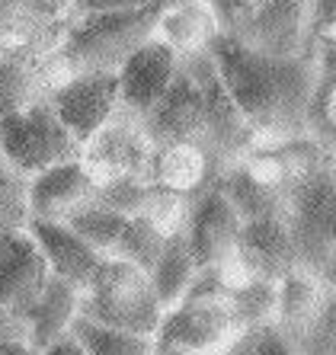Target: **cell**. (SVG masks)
<instances>
[{
    "label": "cell",
    "instance_id": "obj_1",
    "mask_svg": "<svg viewBox=\"0 0 336 355\" xmlns=\"http://www.w3.org/2000/svg\"><path fill=\"white\" fill-rule=\"evenodd\" d=\"M141 122L151 144H196L221 173L256 144L230 103L208 49L183 55L164 99Z\"/></svg>",
    "mask_w": 336,
    "mask_h": 355
},
{
    "label": "cell",
    "instance_id": "obj_2",
    "mask_svg": "<svg viewBox=\"0 0 336 355\" xmlns=\"http://www.w3.org/2000/svg\"><path fill=\"white\" fill-rule=\"evenodd\" d=\"M208 55L256 144L308 135L304 112L314 87V61L260 55L224 35H215Z\"/></svg>",
    "mask_w": 336,
    "mask_h": 355
},
{
    "label": "cell",
    "instance_id": "obj_3",
    "mask_svg": "<svg viewBox=\"0 0 336 355\" xmlns=\"http://www.w3.org/2000/svg\"><path fill=\"white\" fill-rule=\"evenodd\" d=\"M164 7L125 10V13H77L67 19L55 51L39 64V77L45 83V96L61 80L74 74H96L115 67L154 35L157 13Z\"/></svg>",
    "mask_w": 336,
    "mask_h": 355
},
{
    "label": "cell",
    "instance_id": "obj_4",
    "mask_svg": "<svg viewBox=\"0 0 336 355\" xmlns=\"http://www.w3.org/2000/svg\"><path fill=\"white\" fill-rule=\"evenodd\" d=\"M77 317L112 330L154 336L164 317L148 272H141L122 259H103L77 301Z\"/></svg>",
    "mask_w": 336,
    "mask_h": 355
},
{
    "label": "cell",
    "instance_id": "obj_5",
    "mask_svg": "<svg viewBox=\"0 0 336 355\" xmlns=\"http://www.w3.org/2000/svg\"><path fill=\"white\" fill-rule=\"evenodd\" d=\"M298 269L336 282V166L298 182L282 218Z\"/></svg>",
    "mask_w": 336,
    "mask_h": 355
},
{
    "label": "cell",
    "instance_id": "obj_6",
    "mask_svg": "<svg viewBox=\"0 0 336 355\" xmlns=\"http://www.w3.org/2000/svg\"><path fill=\"white\" fill-rule=\"evenodd\" d=\"M0 154L19 176H35L55 164L81 157V144L42 96L19 112L0 119Z\"/></svg>",
    "mask_w": 336,
    "mask_h": 355
},
{
    "label": "cell",
    "instance_id": "obj_7",
    "mask_svg": "<svg viewBox=\"0 0 336 355\" xmlns=\"http://www.w3.org/2000/svg\"><path fill=\"white\" fill-rule=\"evenodd\" d=\"M244 333L237 330L228 301L183 297L167 307L154 333V355H221Z\"/></svg>",
    "mask_w": 336,
    "mask_h": 355
},
{
    "label": "cell",
    "instance_id": "obj_8",
    "mask_svg": "<svg viewBox=\"0 0 336 355\" xmlns=\"http://www.w3.org/2000/svg\"><path fill=\"white\" fill-rule=\"evenodd\" d=\"M151 150H154V144L144 132V122L119 106L81 144V164L87 166V173L96 182L122 180V176L148 182Z\"/></svg>",
    "mask_w": 336,
    "mask_h": 355
},
{
    "label": "cell",
    "instance_id": "obj_9",
    "mask_svg": "<svg viewBox=\"0 0 336 355\" xmlns=\"http://www.w3.org/2000/svg\"><path fill=\"white\" fill-rule=\"evenodd\" d=\"M71 19V0H0V55L39 67Z\"/></svg>",
    "mask_w": 336,
    "mask_h": 355
},
{
    "label": "cell",
    "instance_id": "obj_10",
    "mask_svg": "<svg viewBox=\"0 0 336 355\" xmlns=\"http://www.w3.org/2000/svg\"><path fill=\"white\" fill-rule=\"evenodd\" d=\"M45 99L55 109L58 122L74 135L77 144H83L119 109V83L109 71L74 74L58 83L55 90H49Z\"/></svg>",
    "mask_w": 336,
    "mask_h": 355
},
{
    "label": "cell",
    "instance_id": "obj_11",
    "mask_svg": "<svg viewBox=\"0 0 336 355\" xmlns=\"http://www.w3.org/2000/svg\"><path fill=\"white\" fill-rule=\"evenodd\" d=\"M237 42L272 58H304L308 0H253Z\"/></svg>",
    "mask_w": 336,
    "mask_h": 355
},
{
    "label": "cell",
    "instance_id": "obj_12",
    "mask_svg": "<svg viewBox=\"0 0 336 355\" xmlns=\"http://www.w3.org/2000/svg\"><path fill=\"white\" fill-rule=\"evenodd\" d=\"M240 224H244L240 215L234 211V205L224 198V192L218 186H212L208 192H202L199 198L189 202L183 237H186V247L199 269L218 266L221 259H228L234 253Z\"/></svg>",
    "mask_w": 336,
    "mask_h": 355
},
{
    "label": "cell",
    "instance_id": "obj_13",
    "mask_svg": "<svg viewBox=\"0 0 336 355\" xmlns=\"http://www.w3.org/2000/svg\"><path fill=\"white\" fill-rule=\"evenodd\" d=\"M176 64H180V55L167 49L164 42H157L154 35L148 42H141L138 49L115 67L119 106L131 116L144 119L164 99L167 87L176 74Z\"/></svg>",
    "mask_w": 336,
    "mask_h": 355
},
{
    "label": "cell",
    "instance_id": "obj_14",
    "mask_svg": "<svg viewBox=\"0 0 336 355\" xmlns=\"http://www.w3.org/2000/svg\"><path fill=\"white\" fill-rule=\"evenodd\" d=\"M49 279V266L26 227L0 237V307L3 311L23 320Z\"/></svg>",
    "mask_w": 336,
    "mask_h": 355
},
{
    "label": "cell",
    "instance_id": "obj_15",
    "mask_svg": "<svg viewBox=\"0 0 336 355\" xmlns=\"http://www.w3.org/2000/svg\"><path fill=\"white\" fill-rule=\"evenodd\" d=\"M93 196H96V180L87 173L81 157L55 164L26 180L29 218H42V221H65L71 211L93 202Z\"/></svg>",
    "mask_w": 336,
    "mask_h": 355
},
{
    "label": "cell",
    "instance_id": "obj_16",
    "mask_svg": "<svg viewBox=\"0 0 336 355\" xmlns=\"http://www.w3.org/2000/svg\"><path fill=\"white\" fill-rule=\"evenodd\" d=\"M26 231L33 237V243L39 247L42 259L49 266V275L51 279H61L67 285H74L77 291L87 288V282L96 275L99 257L96 250H90L77 237L65 221H42V218H29Z\"/></svg>",
    "mask_w": 336,
    "mask_h": 355
},
{
    "label": "cell",
    "instance_id": "obj_17",
    "mask_svg": "<svg viewBox=\"0 0 336 355\" xmlns=\"http://www.w3.org/2000/svg\"><path fill=\"white\" fill-rule=\"evenodd\" d=\"M218 176H221V170L196 144L170 141V144H154V150H151L148 182L157 189L176 192L189 202L208 192L212 186H218Z\"/></svg>",
    "mask_w": 336,
    "mask_h": 355
},
{
    "label": "cell",
    "instance_id": "obj_18",
    "mask_svg": "<svg viewBox=\"0 0 336 355\" xmlns=\"http://www.w3.org/2000/svg\"><path fill=\"white\" fill-rule=\"evenodd\" d=\"M234 257L246 266V272L253 275V279H262V282H279L292 269H298L285 224L276 221V218L240 224Z\"/></svg>",
    "mask_w": 336,
    "mask_h": 355
},
{
    "label": "cell",
    "instance_id": "obj_19",
    "mask_svg": "<svg viewBox=\"0 0 336 355\" xmlns=\"http://www.w3.org/2000/svg\"><path fill=\"white\" fill-rule=\"evenodd\" d=\"M336 282L324 279L308 269H292L285 279L276 282V320L272 327L282 333H295L317 320L324 311L336 304Z\"/></svg>",
    "mask_w": 336,
    "mask_h": 355
},
{
    "label": "cell",
    "instance_id": "obj_20",
    "mask_svg": "<svg viewBox=\"0 0 336 355\" xmlns=\"http://www.w3.org/2000/svg\"><path fill=\"white\" fill-rule=\"evenodd\" d=\"M77 301H81V291L74 285H67L61 279H49L42 295L35 297V304L26 311L23 323H26V339L33 343L35 349H45L49 343L67 336L71 333V323L77 317Z\"/></svg>",
    "mask_w": 336,
    "mask_h": 355
},
{
    "label": "cell",
    "instance_id": "obj_21",
    "mask_svg": "<svg viewBox=\"0 0 336 355\" xmlns=\"http://www.w3.org/2000/svg\"><path fill=\"white\" fill-rule=\"evenodd\" d=\"M215 23L202 0H173L157 13L154 39L164 42L176 55H192V51H205L215 39Z\"/></svg>",
    "mask_w": 336,
    "mask_h": 355
},
{
    "label": "cell",
    "instance_id": "obj_22",
    "mask_svg": "<svg viewBox=\"0 0 336 355\" xmlns=\"http://www.w3.org/2000/svg\"><path fill=\"white\" fill-rule=\"evenodd\" d=\"M314 87L304 112V132L324 148L336 150V39L314 51Z\"/></svg>",
    "mask_w": 336,
    "mask_h": 355
},
{
    "label": "cell",
    "instance_id": "obj_23",
    "mask_svg": "<svg viewBox=\"0 0 336 355\" xmlns=\"http://www.w3.org/2000/svg\"><path fill=\"white\" fill-rule=\"evenodd\" d=\"M196 269L199 266H196V259H192V253H189L183 231L167 234L164 250H160V257H157V263L151 266V272H148L151 285H154V295H157V301L164 304V311L173 307L186 295Z\"/></svg>",
    "mask_w": 336,
    "mask_h": 355
},
{
    "label": "cell",
    "instance_id": "obj_24",
    "mask_svg": "<svg viewBox=\"0 0 336 355\" xmlns=\"http://www.w3.org/2000/svg\"><path fill=\"white\" fill-rule=\"evenodd\" d=\"M164 240H167V234L148 215H131V218H125L109 259H122V263L135 266L141 272H151V266L157 263L160 250H164Z\"/></svg>",
    "mask_w": 336,
    "mask_h": 355
},
{
    "label": "cell",
    "instance_id": "obj_25",
    "mask_svg": "<svg viewBox=\"0 0 336 355\" xmlns=\"http://www.w3.org/2000/svg\"><path fill=\"white\" fill-rule=\"evenodd\" d=\"M71 336L81 343L83 355H154V336L112 330V327L83 320V317H74Z\"/></svg>",
    "mask_w": 336,
    "mask_h": 355
},
{
    "label": "cell",
    "instance_id": "obj_26",
    "mask_svg": "<svg viewBox=\"0 0 336 355\" xmlns=\"http://www.w3.org/2000/svg\"><path fill=\"white\" fill-rule=\"evenodd\" d=\"M228 307L244 336H253L262 327H272V320H276V282L256 279L244 288L230 291Z\"/></svg>",
    "mask_w": 336,
    "mask_h": 355
},
{
    "label": "cell",
    "instance_id": "obj_27",
    "mask_svg": "<svg viewBox=\"0 0 336 355\" xmlns=\"http://www.w3.org/2000/svg\"><path fill=\"white\" fill-rule=\"evenodd\" d=\"M65 224L90 250H96L103 259H109L125 218L115 215V211H109V208H103V205H96V202H87V205H81L77 211H71V215L65 218Z\"/></svg>",
    "mask_w": 336,
    "mask_h": 355
},
{
    "label": "cell",
    "instance_id": "obj_28",
    "mask_svg": "<svg viewBox=\"0 0 336 355\" xmlns=\"http://www.w3.org/2000/svg\"><path fill=\"white\" fill-rule=\"evenodd\" d=\"M42 96H45V83L39 77V67L0 55V119L19 112Z\"/></svg>",
    "mask_w": 336,
    "mask_h": 355
},
{
    "label": "cell",
    "instance_id": "obj_29",
    "mask_svg": "<svg viewBox=\"0 0 336 355\" xmlns=\"http://www.w3.org/2000/svg\"><path fill=\"white\" fill-rule=\"evenodd\" d=\"M29 224V205H26V176H19L0 154V237L23 231Z\"/></svg>",
    "mask_w": 336,
    "mask_h": 355
},
{
    "label": "cell",
    "instance_id": "obj_30",
    "mask_svg": "<svg viewBox=\"0 0 336 355\" xmlns=\"http://www.w3.org/2000/svg\"><path fill=\"white\" fill-rule=\"evenodd\" d=\"M148 198H151V182L144 180H131V176H122V180H106V182H96V196L93 202L115 215L131 218V215H141L148 208Z\"/></svg>",
    "mask_w": 336,
    "mask_h": 355
},
{
    "label": "cell",
    "instance_id": "obj_31",
    "mask_svg": "<svg viewBox=\"0 0 336 355\" xmlns=\"http://www.w3.org/2000/svg\"><path fill=\"white\" fill-rule=\"evenodd\" d=\"M202 3L215 23V33L224 39H237V33L246 23V13L253 7V0H202Z\"/></svg>",
    "mask_w": 336,
    "mask_h": 355
},
{
    "label": "cell",
    "instance_id": "obj_32",
    "mask_svg": "<svg viewBox=\"0 0 336 355\" xmlns=\"http://www.w3.org/2000/svg\"><path fill=\"white\" fill-rule=\"evenodd\" d=\"M173 0H71V17L77 13H125V10L167 7Z\"/></svg>",
    "mask_w": 336,
    "mask_h": 355
},
{
    "label": "cell",
    "instance_id": "obj_33",
    "mask_svg": "<svg viewBox=\"0 0 336 355\" xmlns=\"http://www.w3.org/2000/svg\"><path fill=\"white\" fill-rule=\"evenodd\" d=\"M250 355H298V352L276 327H262V330L253 333V349H250Z\"/></svg>",
    "mask_w": 336,
    "mask_h": 355
},
{
    "label": "cell",
    "instance_id": "obj_34",
    "mask_svg": "<svg viewBox=\"0 0 336 355\" xmlns=\"http://www.w3.org/2000/svg\"><path fill=\"white\" fill-rule=\"evenodd\" d=\"M0 339H26V327L19 317H13L10 311L0 307Z\"/></svg>",
    "mask_w": 336,
    "mask_h": 355
},
{
    "label": "cell",
    "instance_id": "obj_35",
    "mask_svg": "<svg viewBox=\"0 0 336 355\" xmlns=\"http://www.w3.org/2000/svg\"><path fill=\"white\" fill-rule=\"evenodd\" d=\"M42 355H83V349H81V343H77V339L67 333V336L49 343V346L42 349Z\"/></svg>",
    "mask_w": 336,
    "mask_h": 355
},
{
    "label": "cell",
    "instance_id": "obj_36",
    "mask_svg": "<svg viewBox=\"0 0 336 355\" xmlns=\"http://www.w3.org/2000/svg\"><path fill=\"white\" fill-rule=\"evenodd\" d=\"M0 355H42L29 339H0Z\"/></svg>",
    "mask_w": 336,
    "mask_h": 355
},
{
    "label": "cell",
    "instance_id": "obj_37",
    "mask_svg": "<svg viewBox=\"0 0 336 355\" xmlns=\"http://www.w3.org/2000/svg\"><path fill=\"white\" fill-rule=\"evenodd\" d=\"M250 349H253V336H244V339H237V343H234L228 352H221V355H250Z\"/></svg>",
    "mask_w": 336,
    "mask_h": 355
}]
</instances>
